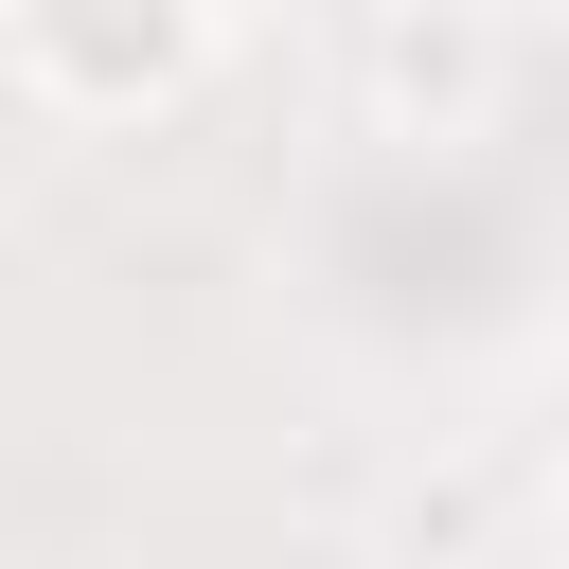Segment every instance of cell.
Returning <instances> with one entry per match:
<instances>
[{
  "label": "cell",
  "mask_w": 569,
  "mask_h": 569,
  "mask_svg": "<svg viewBox=\"0 0 569 569\" xmlns=\"http://www.w3.org/2000/svg\"><path fill=\"white\" fill-rule=\"evenodd\" d=\"M0 71L36 107H160L213 71V18H0Z\"/></svg>",
  "instance_id": "6da1fadb"
},
{
  "label": "cell",
  "mask_w": 569,
  "mask_h": 569,
  "mask_svg": "<svg viewBox=\"0 0 569 569\" xmlns=\"http://www.w3.org/2000/svg\"><path fill=\"white\" fill-rule=\"evenodd\" d=\"M498 71H516V36L498 18H356V89L391 107L373 142H480V107H498Z\"/></svg>",
  "instance_id": "7a4b0ae2"
},
{
  "label": "cell",
  "mask_w": 569,
  "mask_h": 569,
  "mask_svg": "<svg viewBox=\"0 0 569 569\" xmlns=\"http://www.w3.org/2000/svg\"><path fill=\"white\" fill-rule=\"evenodd\" d=\"M551 551H569V498H551Z\"/></svg>",
  "instance_id": "3957f363"
}]
</instances>
